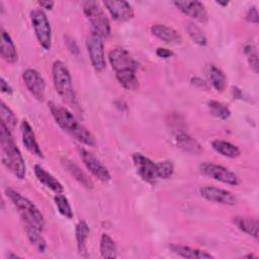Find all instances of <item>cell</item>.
<instances>
[{"mask_svg": "<svg viewBox=\"0 0 259 259\" xmlns=\"http://www.w3.org/2000/svg\"><path fill=\"white\" fill-rule=\"evenodd\" d=\"M151 32L157 38L167 42V44H179L181 42L180 33L171 26L164 24H154L151 26Z\"/></svg>", "mask_w": 259, "mask_h": 259, "instance_id": "cell-17", "label": "cell"}, {"mask_svg": "<svg viewBox=\"0 0 259 259\" xmlns=\"http://www.w3.org/2000/svg\"><path fill=\"white\" fill-rule=\"evenodd\" d=\"M65 166L67 168V170L71 173V175L79 182L81 183L84 187L86 188H93V182L92 180L86 175L85 172H83L78 165H76L74 162L68 160L65 163Z\"/></svg>", "mask_w": 259, "mask_h": 259, "instance_id": "cell-28", "label": "cell"}, {"mask_svg": "<svg viewBox=\"0 0 259 259\" xmlns=\"http://www.w3.org/2000/svg\"><path fill=\"white\" fill-rule=\"evenodd\" d=\"M22 78L30 94L38 101H44L46 92V82L40 73L35 69L28 68L23 72Z\"/></svg>", "mask_w": 259, "mask_h": 259, "instance_id": "cell-10", "label": "cell"}, {"mask_svg": "<svg viewBox=\"0 0 259 259\" xmlns=\"http://www.w3.org/2000/svg\"><path fill=\"white\" fill-rule=\"evenodd\" d=\"M169 249L176 255L183 257V258H189V259L213 258V256L210 253H207L206 251L192 248L189 246H184V245H179V244H170Z\"/></svg>", "mask_w": 259, "mask_h": 259, "instance_id": "cell-19", "label": "cell"}, {"mask_svg": "<svg viewBox=\"0 0 259 259\" xmlns=\"http://www.w3.org/2000/svg\"><path fill=\"white\" fill-rule=\"evenodd\" d=\"M176 145L178 148L188 154L198 155L202 152L200 144L194 138L185 133H180L176 136Z\"/></svg>", "mask_w": 259, "mask_h": 259, "instance_id": "cell-22", "label": "cell"}, {"mask_svg": "<svg viewBox=\"0 0 259 259\" xmlns=\"http://www.w3.org/2000/svg\"><path fill=\"white\" fill-rule=\"evenodd\" d=\"M0 89H1V91H2L3 93H6V94H8V95H11L12 92H13L11 86L5 81L4 78H1V79H0Z\"/></svg>", "mask_w": 259, "mask_h": 259, "instance_id": "cell-39", "label": "cell"}, {"mask_svg": "<svg viewBox=\"0 0 259 259\" xmlns=\"http://www.w3.org/2000/svg\"><path fill=\"white\" fill-rule=\"evenodd\" d=\"M0 142L2 152L1 160L3 165L18 179H23L26 175L25 161L14 142L11 131L3 121L0 123Z\"/></svg>", "mask_w": 259, "mask_h": 259, "instance_id": "cell-2", "label": "cell"}, {"mask_svg": "<svg viewBox=\"0 0 259 259\" xmlns=\"http://www.w3.org/2000/svg\"><path fill=\"white\" fill-rule=\"evenodd\" d=\"M83 11L87 19L91 23L92 30L98 33L101 37L110 35V23L99 5L95 1H85L83 3Z\"/></svg>", "mask_w": 259, "mask_h": 259, "instance_id": "cell-5", "label": "cell"}, {"mask_svg": "<svg viewBox=\"0 0 259 259\" xmlns=\"http://www.w3.org/2000/svg\"><path fill=\"white\" fill-rule=\"evenodd\" d=\"M187 32L190 36V38L198 46L200 47H205L207 44V39L205 34L202 32V30L200 29L199 26H197L195 23L193 22H189L187 24Z\"/></svg>", "mask_w": 259, "mask_h": 259, "instance_id": "cell-33", "label": "cell"}, {"mask_svg": "<svg viewBox=\"0 0 259 259\" xmlns=\"http://www.w3.org/2000/svg\"><path fill=\"white\" fill-rule=\"evenodd\" d=\"M65 41H66V45H67V48L69 49V51L73 54V55H78L79 54V48L76 44V41L69 35H66L65 36Z\"/></svg>", "mask_w": 259, "mask_h": 259, "instance_id": "cell-37", "label": "cell"}, {"mask_svg": "<svg viewBox=\"0 0 259 259\" xmlns=\"http://www.w3.org/2000/svg\"><path fill=\"white\" fill-rule=\"evenodd\" d=\"M156 55L160 58L168 59V58H171L174 55V53L171 50L166 49V48H158L156 50Z\"/></svg>", "mask_w": 259, "mask_h": 259, "instance_id": "cell-38", "label": "cell"}, {"mask_svg": "<svg viewBox=\"0 0 259 259\" xmlns=\"http://www.w3.org/2000/svg\"><path fill=\"white\" fill-rule=\"evenodd\" d=\"M78 151L85 167L95 178L104 183L110 180L109 171L92 153L88 152L84 148H78Z\"/></svg>", "mask_w": 259, "mask_h": 259, "instance_id": "cell-9", "label": "cell"}, {"mask_svg": "<svg viewBox=\"0 0 259 259\" xmlns=\"http://www.w3.org/2000/svg\"><path fill=\"white\" fill-rule=\"evenodd\" d=\"M132 158L140 177L148 183H154L158 178L156 163L141 153H134Z\"/></svg>", "mask_w": 259, "mask_h": 259, "instance_id": "cell-11", "label": "cell"}, {"mask_svg": "<svg viewBox=\"0 0 259 259\" xmlns=\"http://www.w3.org/2000/svg\"><path fill=\"white\" fill-rule=\"evenodd\" d=\"M246 20L251 23L257 24L259 21V15H258V10L255 6H252L248 9L246 13Z\"/></svg>", "mask_w": 259, "mask_h": 259, "instance_id": "cell-36", "label": "cell"}, {"mask_svg": "<svg viewBox=\"0 0 259 259\" xmlns=\"http://www.w3.org/2000/svg\"><path fill=\"white\" fill-rule=\"evenodd\" d=\"M21 133H22V143L26 148V150L32 155H35L36 157L44 158V153L40 147L38 146V143L35 139L34 132L26 119H23L21 121Z\"/></svg>", "mask_w": 259, "mask_h": 259, "instance_id": "cell-16", "label": "cell"}, {"mask_svg": "<svg viewBox=\"0 0 259 259\" xmlns=\"http://www.w3.org/2000/svg\"><path fill=\"white\" fill-rule=\"evenodd\" d=\"M245 257H249V258H256V256H255V255H253V254H248V255H246Z\"/></svg>", "mask_w": 259, "mask_h": 259, "instance_id": "cell-43", "label": "cell"}, {"mask_svg": "<svg viewBox=\"0 0 259 259\" xmlns=\"http://www.w3.org/2000/svg\"><path fill=\"white\" fill-rule=\"evenodd\" d=\"M34 174L39 182H41L45 186L50 188L56 194L63 193L64 187L62 183L56 177H54L50 172H48L44 167H41L38 164L34 165Z\"/></svg>", "mask_w": 259, "mask_h": 259, "instance_id": "cell-18", "label": "cell"}, {"mask_svg": "<svg viewBox=\"0 0 259 259\" xmlns=\"http://www.w3.org/2000/svg\"><path fill=\"white\" fill-rule=\"evenodd\" d=\"M5 194L18 209V212L20 213L24 223L32 225L40 231L44 230L46 225L45 218L32 201L11 187H7L5 189Z\"/></svg>", "mask_w": 259, "mask_h": 259, "instance_id": "cell-3", "label": "cell"}, {"mask_svg": "<svg viewBox=\"0 0 259 259\" xmlns=\"http://www.w3.org/2000/svg\"><path fill=\"white\" fill-rule=\"evenodd\" d=\"M217 4H219V5H222V6H227L228 4H229V2L228 1H217Z\"/></svg>", "mask_w": 259, "mask_h": 259, "instance_id": "cell-41", "label": "cell"}, {"mask_svg": "<svg viewBox=\"0 0 259 259\" xmlns=\"http://www.w3.org/2000/svg\"><path fill=\"white\" fill-rule=\"evenodd\" d=\"M199 170L204 175L226 184L238 185L240 183V178L238 175L222 165L205 162L199 165Z\"/></svg>", "mask_w": 259, "mask_h": 259, "instance_id": "cell-8", "label": "cell"}, {"mask_svg": "<svg viewBox=\"0 0 259 259\" xmlns=\"http://www.w3.org/2000/svg\"><path fill=\"white\" fill-rule=\"evenodd\" d=\"M54 200H55V203H56V206L58 208V211L63 215L65 217L66 219H73L74 217V213H73V209L71 207V204L68 200V198L60 193V194H56V196L54 197Z\"/></svg>", "mask_w": 259, "mask_h": 259, "instance_id": "cell-30", "label": "cell"}, {"mask_svg": "<svg viewBox=\"0 0 259 259\" xmlns=\"http://www.w3.org/2000/svg\"><path fill=\"white\" fill-rule=\"evenodd\" d=\"M199 193L203 198L211 202L225 205H235L237 203V198L231 191L215 186H202L199 188Z\"/></svg>", "mask_w": 259, "mask_h": 259, "instance_id": "cell-13", "label": "cell"}, {"mask_svg": "<svg viewBox=\"0 0 259 259\" xmlns=\"http://www.w3.org/2000/svg\"><path fill=\"white\" fill-rule=\"evenodd\" d=\"M104 6L107 8L111 17L117 21H127L134 17L132 5L126 1H104Z\"/></svg>", "mask_w": 259, "mask_h": 259, "instance_id": "cell-15", "label": "cell"}, {"mask_svg": "<svg viewBox=\"0 0 259 259\" xmlns=\"http://www.w3.org/2000/svg\"><path fill=\"white\" fill-rule=\"evenodd\" d=\"M0 114L1 121H3L10 131L14 130L17 124V117L15 116L14 112L3 101L0 102Z\"/></svg>", "mask_w": 259, "mask_h": 259, "instance_id": "cell-31", "label": "cell"}, {"mask_svg": "<svg viewBox=\"0 0 259 259\" xmlns=\"http://www.w3.org/2000/svg\"><path fill=\"white\" fill-rule=\"evenodd\" d=\"M244 52L248 58L250 66L255 71V73H257L258 72V53H257L256 47L253 44H248L245 47Z\"/></svg>", "mask_w": 259, "mask_h": 259, "instance_id": "cell-35", "label": "cell"}, {"mask_svg": "<svg viewBox=\"0 0 259 259\" xmlns=\"http://www.w3.org/2000/svg\"><path fill=\"white\" fill-rule=\"evenodd\" d=\"M52 74L56 91L63 101L74 108H78L79 104L73 88L72 78L66 65L60 60L55 61L52 66Z\"/></svg>", "mask_w": 259, "mask_h": 259, "instance_id": "cell-4", "label": "cell"}, {"mask_svg": "<svg viewBox=\"0 0 259 259\" xmlns=\"http://www.w3.org/2000/svg\"><path fill=\"white\" fill-rule=\"evenodd\" d=\"M108 60L115 73L126 69L137 70L138 68V63L136 60L126 50L122 48L112 49L108 54Z\"/></svg>", "mask_w": 259, "mask_h": 259, "instance_id": "cell-12", "label": "cell"}, {"mask_svg": "<svg viewBox=\"0 0 259 259\" xmlns=\"http://www.w3.org/2000/svg\"><path fill=\"white\" fill-rule=\"evenodd\" d=\"M116 78L119 84L127 90H136L139 88V79L136 75V70L126 69L116 72Z\"/></svg>", "mask_w": 259, "mask_h": 259, "instance_id": "cell-25", "label": "cell"}, {"mask_svg": "<svg viewBox=\"0 0 259 259\" xmlns=\"http://www.w3.org/2000/svg\"><path fill=\"white\" fill-rule=\"evenodd\" d=\"M86 48L92 67L96 72H102L106 67L102 37L95 31L91 30L86 38Z\"/></svg>", "mask_w": 259, "mask_h": 259, "instance_id": "cell-7", "label": "cell"}, {"mask_svg": "<svg viewBox=\"0 0 259 259\" xmlns=\"http://www.w3.org/2000/svg\"><path fill=\"white\" fill-rule=\"evenodd\" d=\"M234 224L239 230L246 233L247 235L258 239V221L255 218L238 215L234 218Z\"/></svg>", "mask_w": 259, "mask_h": 259, "instance_id": "cell-23", "label": "cell"}, {"mask_svg": "<svg viewBox=\"0 0 259 259\" xmlns=\"http://www.w3.org/2000/svg\"><path fill=\"white\" fill-rule=\"evenodd\" d=\"M209 78H210V82L213 86V88L217 91H224L227 85V80H226V76L224 74V72L219 69L218 67H215L214 65H210L209 66Z\"/></svg>", "mask_w": 259, "mask_h": 259, "instance_id": "cell-29", "label": "cell"}, {"mask_svg": "<svg viewBox=\"0 0 259 259\" xmlns=\"http://www.w3.org/2000/svg\"><path fill=\"white\" fill-rule=\"evenodd\" d=\"M157 176L162 179H169L174 173V165L171 161L165 160L156 163Z\"/></svg>", "mask_w": 259, "mask_h": 259, "instance_id": "cell-34", "label": "cell"}, {"mask_svg": "<svg viewBox=\"0 0 259 259\" xmlns=\"http://www.w3.org/2000/svg\"><path fill=\"white\" fill-rule=\"evenodd\" d=\"M99 251L102 258H115L117 256L116 244L109 235L107 234L101 235Z\"/></svg>", "mask_w": 259, "mask_h": 259, "instance_id": "cell-27", "label": "cell"}, {"mask_svg": "<svg viewBox=\"0 0 259 259\" xmlns=\"http://www.w3.org/2000/svg\"><path fill=\"white\" fill-rule=\"evenodd\" d=\"M211 147L215 152L227 158L235 159L241 155L240 149L228 141L214 140L211 142Z\"/></svg>", "mask_w": 259, "mask_h": 259, "instance_id": "cell-24", "label": "cell"}, {"mask_svg": "<svg viewBox=\"0 0 259 259\" xmlns=\"http://www.w3.org/2000/svg\"><path fill=\"white\" fill-rule=\"evenodd\" d=\"M173 4L182 13L201 23H205L208 20L207 11L204 5L199 1H174Z\"/></svg>", "mask_w": 259, "mask_h": 259, "instance_id": "cell-14", "label": "cell"}, {"mask_svg": "<svg viewBox=\"0 0 259 259\" xmlns=\"http://www.w3.org/2000/svg\"><path fill=\"white\" fill-rule=\"evenodd\" d=\"M30 21L38 44L42 49L50 50L52 47V28L46 13L40 8L32 9L30 11Z\"/></svg>", "mask_w": 259, "mask_h": 259, "instance_id": "cell-6", "label": "cell"}, {"mask_svg": "<svg viewBox=\"0 0 259 259\" xmlns=\"http://www.w3.org/2000/svg\"><path fill=\"white\" fill-rule=\"evenodd\" d=\"M49 108L56 122L72 138L90 147H94L96 145L94 136L76 119L71 111L54 102H49Z\"/></svg>", "mask_w": 259, "mask_h": 259, "instance_id": "cell-1", "label": "cell"}, {"mask_svg": "<svg viewBox=\"0 0 259 259\" xmlns=\"http://www.w3.org/2000/svg\"><path fill=\"white\" fill-rule=\"evenodd\" d=\"M89 234H90V229L88 224L85 221L78 222L75 228L77 249H78V253L84 257L87 256V241L89 238Z\"/></svg>", "mask_w": 259, "mask_h": 259, "instance_id": "cell-21", "label": "cell"}, {"mask_svg": "<svg viewBox=\"0 0 259 259\" xmlns=\"http://www.w3.org/2000/svg\"><path fill=\"white\" fill-rule=\"evenodd\" d=\"M207 106L209 108V111L212 115L219 117V118H222V119H227L230 117L231 115V110L230 108L222 103V102H219L217 100H210L208 101L207 103Z\"/></svg>", "mask_w": 259, "mask_h": 259, "instance_id": "cell-32", "label": "cell"}, {"mask_svg": "<svg viewBox=\"0 0 259 259\" xmlns=\"http://www.w3.org/2000/svg\"><path fill=\"white\" fill-rule=\"evenodd\" d=\"M24 231L31 245H33L38 250V252H45L47 249V243L44 237L40 235L41 231L26 223H24Z\"/></svg>", "mask_w": 259, "mask_h": 259, "instance_id": "cell-26", "label": "cell"}, {"mask_svg": "<svg viewBox=\"0 0 259 259\" xmlns=\"http://www.w3.org/2000/svg\"><path fill=\"white\" fill-rule=\"evenodd\" d=\"M38 5H39L40 7H42V8H45V9L51 10V9L54 7L55 3H54L53 1H39V2H38Z\"/></svg>", "mask_w": 259, "mask_h": 259, "instance_id": "cell-40", "label": "cell"}, {"mask_svg": "<svg viewBox=\"0 0 259 259\" xmlns=\"http://www.w3.org/2000/svg\"><path fill=\"white\" fill-rule=\"evenodd\" d=\"M7 257L8 258H18L19 256H17L16 254H12V253H8V255H7Z\"/></svg>", "mask_w": 259, "mask_h": 259, "instance_id": "cell-42", "label": "cell"}, {"mask_svg": "<svg viewBox=\"0 0 259 259\" xmlns=\"http://www.w3.org/2000/svg\"><path fill=\"white\" fill-rule=\"evenodd\" d=\"M1 57L10 64H13L17 61L18 55L14 42L7 31L3 28L1 29V46H0Z\"/></svg>", "mask_w": 259, "mask_h": 259, "instance_id": "cell-20", "label": "cell"}]
</instances>
